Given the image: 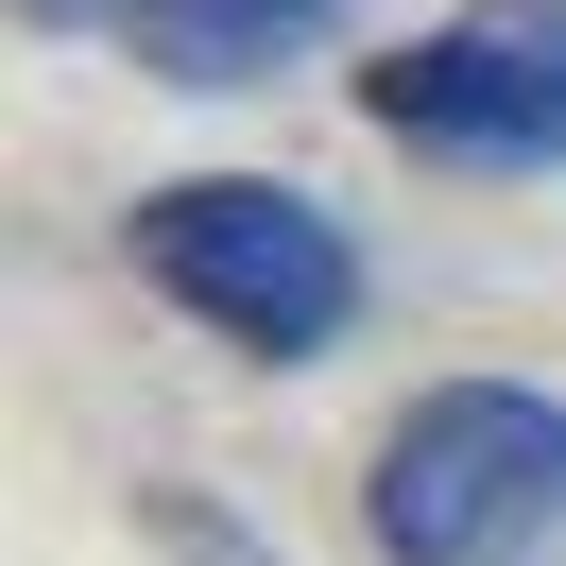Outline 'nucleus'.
Masks as SVG:
<instances>
[{
	"label": "nucleus",
	"instance_id": "f257e3e1",
	"mask_svg": "<svg viewBox=\"0 0 566 566\" xmlns=\"http://www.w3.org/2000/svg\"><path fill=\"white\" fill-rule=\"evenodd\" d=\"M120 258L207 344H241V360H326L360 326V241L292 172H172V189H138L120 207Z\"/></svg>",
	"mask_w": 566,
	"mask_h": 566
},
{
	"label": "nucleus",
	"instance_id": "f03ea898",
	"mask_svg": "<svg viewBox=\"0 0 566 566\" xmlns=\"http://www.w3.org/2000/svg\"><path fill=\"white\" fill-rule=\"evenodd\" d=\"M378 566H532L566 532V395L532 378H429L360 463Z\"/></svg>",
	"mask_w": 566,
	"mask_h": 566
},
{
	"label": "nucleus",
	"instance_id": "7ed1b4c3",
	"mask_svg": "<svg viewBox=\"0 0 566 566\" xmlns=\"http://www.w3.org/2000/svg\"><path fill=\"white\" fill-rule=\"evenodd\" d=\"M360 120L429 172H566V0H463L360 70Z\"/></svg>",
	"mask_w": 566,
	"mask_h": 566
},
{
	"label": "nucleus",
	"instance_id": "20e7f679",
	"mask_svg": "<svg viewBox=\"0 0 566 566\" xmlns=\"http://www.w3.org/2000/svg\"><path fill=\"white\" fill-rule=\"evenodd\" d=\"M120 52H138L155 86H275L292 52H326L360 18V0H104Z\"/></svg>",
	"mask_w": 566,
	"mask_h": 566
},
{
	"label": "nucleus",
	"instance_id": "39448f33",
	"mask_svg": "<svg viewBox=\"0 0 566 566\" xmlns=\"http://www.w3.org/2000/svg\"><path fill=\"white\" fill-rule=\"evenodd\" d=\"M155 532H172V549H189V566H258V549H241V532H223V515H207V497H155Z\"/></svg>",
	"mask_w": 566,
	"mask_h": 566
},
{
	"label": "nucleus",
	"instance_id": "423d86ee",
	"mask_svg": "<svg viewBox=\"0 0 566 566\" xmlns=\"http://www.w3.org/2000/svg\"><path fill=\"white\" fill-rule=\"evenodd\" d=\"M35 18H70V0H35Z\"/></svg>",
	"mask_w": 566,
	"mask_h": 566
}]
</instances>
